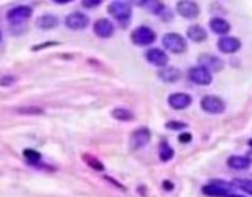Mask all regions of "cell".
I'll return each instance as SVG.
<instances>
[{"label":"cell","instance_id":"1","mask_svg":"<svg viewBox=\"0 0 252 197\" xmlns=\"http://www.w3.org/2000/svg\"><path fill=\"white\" fill-rule=\"evenodd\" d=\"M162 46L167 52L174 53V55H182L188 52V41L183 36L177 33H167L162 36Z\"/></svg>","mask_w":252,"mask_h":197},{"label":"cell","instance_id":"2","mask_svg":"<svg viewBox=\"0 0 252 197\" xmlns=\"http://www.w3.org/2000/svg\"><path fill=\"white\" fill-rule=\"evenodd\" d=\"M233 187H234L233 182L223 181V179H214V181H210L208 184H205L201 191L210 197H229L231 194Z\"/></svg>","mask_w":252,"mask_h":197},{"label":"cell","instance_id":"3","mask_svg":"<svg viewBox=\"0 0 252 197\" xmlns=\"http://www.w3.org/2000/svg\"><path fill=\"white\" fill-rule=\"evenodd\" d=\"M108 14L121 24H128L133 15V8L127 2H111L108 5Z\"/></svg>","mask_w":252,"mask_h":197},{"label":"cell","instance_id":"4","mask_svg":"<svg viewBox=\"0 0 252 197\" xmlns=\"http://www.w3.org/2000/svg\"><path fill=\"white\" fill-rule=\"evenodd\" d=\"M201 109L210 115H221L226 111V103L221 97L214 94H207L201 98Z\"/></svg>","mask_w":252,"mask_h":197},{"label":"cell","instance_id":"5","mask_svg":"<svg viewBox=\"0 0 252 197\" xmlns=\"http://www.w3.org/2000/svg\"><path fill=\"white\" fill-rule=\"evenodd\" d=\"M130 39H131V43L136 46H150L156 40V34L150 27L140 25L131 31Z\"/></svg>","mask_w":252,"mask_h":197},{"label":"cell","instance_id":"6","mask_svg":"<svg viewBox=\"0 0 252 197\" xmlns=\"http://www.w3.org/2000/svg\"><path fill=\"white\" fill-rule=\"evenodd\" d=\"M188 75H189V79L196 85L205 87V85H210L212 82V74L208 69H205L204 66H201V65L192 66L189 69Z\"/></svg>","mask_w":252,"mask_h":197},{"label":"cell","instance_id":"7","mask_svg":"<svg viewBox=\"0 0 252 197\" xmlns=\"http://www.w3.org/2000/svg\"><path fill=\"white\" fill-rule=\"evenodd\" d=\"M176 11L185 20H195L201 14L199 5L196 2H192V0H180L176 5Z\"/></svg>","mask_w":252,"mask_h":197},{"label":"cell","instance_id":"8","mask_svg":"<svg viewBox=\"0 0 252 197\" xmlns=\"http://www.w3.org/2000/svg\"><path fill=\"white\" fill-rule=\"evenodd\" d=\"M150 138H152V133L149 128H146V127L137 128L130 136V147L133 150H139V149L145 147L146 144H149Z\"/></svg>","mask_w":252,"mask_h":197},{"label":"cell","instance_id":"9","mask_svg":"<svg viewBox=\"0 0 252 197\" xmlns=\"http://www.w3.org/2000/svg\"><path fill=\"white\" fill-rule=\"evenodd\" d=\"M145 58H146V60L150 65H153V66H156L159 69L168 66V60H170V58H168L167 52L162 50V49H158V47H152V49L146 50Z\"/></svg>","mask_w":252,"mask_h":197},{"label":"cell","instance_id":"10","mask_svg":"<svg viewBox=\"0 0 252 197\" xmlns=\"http://www.w3.org/2000/svg\"><path fill=\"white\" fill-rule=\"evenodd\" d=\"M33 17V8L28 5H21V6H15L11 11H8L6 18L9 22L12 24H21L27 20H30Z\"/></svg>","mask_w":252,"mask_h":197},{"label":"cell","instance_id":"11","mask_svg":"<svg viewBox=\"0 0 252 197\" xmlns=\"http://www.w3.org/2000/svg\"><path fill=\"white\" fill-rule=\"evenodd\" d=\"M89 17L81 12H72L65 18V25L72 31H81L89 27Z\"/></svg>","mask_w":252,"mask_h":197},{"label":"cell","instance_id":"12","mask_svg":"<svg viewBox=\"0 0 252 197\" xmlns=\"http://www.w3.org/2000/svg\"><path fill=\"white\" fill-rule=\"evenodd\" d=\"M217 47L221 53L224 55H233L236 52L240 50L242 47V41L237 39V37H233V36H224V37H220V40L217 41Z\"/></svg>","mask_w":252,"mask_h":197},{"label":"cell","instance_id":"13","mask_svg":"<svg viewBox=\"0 0 252 197\" xmlns=\"http://www.w3.org/2000/svg\"><path fill=\"white\" fill-rule=\"evenodd\" d=\"M193 102V98L188 93H173L168 96V105L174 111H185L188 109Z\"/></svg>","mask_w":252,"mask_h":197},{"label":"cell","instance_id":"14","mask_svg":"<svg viewBox=\"0 0 252 197\" xmlns=\"http://www.w3.org/2000/svg\"><path fill=\"white\" fill-rule=\"evenodd\" d=\"M198 62L201 66H204L205 69H208L211 74L212 72H220L224 68V60L218 56L210 55V53H204L198 58Z\"/></svg>","mask_w":252,"mask_h":197},{"label":"cell","instance_id":"15","mask_svg":"<svg viewBox=\"0 0 252 197\" xmlns=\"http://www.w3.org/2000/svg\"><path fill=\"white\" fill-rule=\"evenodd\" d=\"M93 31L99 39H109L114 36L115 33V25L112 21L106 20V18H101L95 22L93 25Z\"/></svg>","mask_w":252,"mask_h":197},{"label":"cell","instance_id":"16","mask_svg":"<svg viewBox=\"0 0 252 197\" xmlns=\"http://www.w3.org/2000/svg\"><path fill=\"white\" fill-rule=\"evenodd\" d=\"M158 78L162 82L173 84V82H177L182 78V71L177 66H165V68L158 71Z\"/></svg>","mask_w":252,"mask_h":197},{"label":"cell","instance_id":"17","mask_svg":"<svg viewBox=\"0 0 252 197\" xmlns=\"http://www.w3.org/2000/svg\"><path fill=\"white\" fill-rule=\"evenodd\" d=\"M210 30L214 34H218V36L224 37V36H229V31L231 30V25L224 18L214 17V18L210 20Z\"/></svg>","mask_w":252,"mask_h":197},{"label":"cell","instance_id":"18","mask_svg":"<svg viewBox=\"0 0 252 197\" xmlns=\"http://www.w3.org/2000/svg\"><path fill=\"white\" fill-rule=\"evenodd\" d=\"M188 34V39L193 43H202L208 39V34L205 31V28L199 24H195V25H190L186 31Z\"/></svg>","mask_w":252,"mask_h":197},{"label":"cell","instance_id":"19","mask_svg":"<svg viewBox=\"0 0 252 197\" xmlns=\"http://www.w3.org/2000/svg\"><path fill=\"white\" fill-rule=\"evenodd\" d=\"M58 25H59V20H58V17H55V15H52V14L42 15V17H39L37 21H36V27L40 28V30H44V31L53 30V28H56Z\"/></svg>","mask_w":252,"mask_h":197},{"label":"cell","instance_id":"20","mask_svg":"<svg viewBox=\"0 0 252 197\" xmlns=\"http://www.w3.org/2000/svg\"><path fill=\"white\" fill-rule=\"evenodd\" d=\"M227 166L234 169V171H246L251 166V162L246 156H239V155H233L227 158Z\"/></svg>","mask_w":252,"mask_h":197},{"label":"cell","instance_id":"21","mask_svg":"<svg viewBox=\"0 0 252 197\" xmlns=\"http://www.w3.org/2000/svg\"><path fill=\"white\" fill-rule=\"evenodd\" d=\"M158 155H159V159L162 162H168L174 158V149L168 144L167 141H162L158 147Z\"/></svg>","mask_w":252,"mask_h":197},{"label":"cell","instance_id":"22","mask_svg":"<svg viewBox=\"0 0 252 197\" xmlns=\"http://www.w3.org/2000/svg\"><path fill=\"white\" fill-rule=\"evenodd\" d=\"M137 5L146 6V9H147L149 12L155 14V15H162V12L167 11L165 5H164L162 2H156V0H152V2H150V0H149V2H139Z\"/></svg>","mask_w":252,"mask_h":197},{"label":"cell","instance_id":"23","mask_svg":"<svg viewBox=\"0 0 252 197\" xmlns=\"http://www.w3.org/2000/svg\"><path fill=\"white\" fill-rule=\"evenodd\" d=\"M112 118L117 119V121H123V122H127V121H133L134 119V114L128 109H124V108H115L112 112H111Z\"/></svg>","mask_w":252,"mask_h":197},{"label":"cell","instance_id":"24","mask_svg":"<svg viewBox=\"0 0 252 197\" xmlns=\"http://www.w3.org/2000/svg\"><path fill=\"white\" fill-rule=\"evenodd\" d=\"M83 159H84V162H86L92 169H95V171H98V172H104V171H105V165H104L98 158H95V156H92V155H89V153H84V155H83Z\"/></svg>","mask_w":252,"mask_h":197},{"label":"cell","instance_id":"25","mask_svg":"<svg viewBox=\"0 0 252 197\" xmlns=\"http://www.w3.org/2000/svg\"><path fill=\"white\" fill-rule=\"evenodd\" d=\"M22 155H24L25 160L28 163H31V165H39L40 160H42V155L37 150H34V149H25L22 152Z\"/></svg>","mask_w":252,"mask_h":197},{"label":"cell","instance_id":"26","mask_svg":"<svg viewBox=\"0 0 252 197\" xmlns=\"http://www.w3.org/2000/svg\"><path fill=\"white\" fill-rule=\"evenodd\" d=\"M233 185L252 196V179H249V178H236L233 181Z\"/></svg>","mask_w":252,"mask_h":197},{"label":"cell","instance_id":"27","mask_svg":"<svg viewBox=\"0 0 252 197\" xmlns=\"http://www.w3.org/2000/svg\"><path fill=\"white\" fill-rule=\"evenodd\" d=\"M189 125L186 122H182V121H168L165 124V128L167 130H173V131H182L185 128H188Z\"/></svg>","mask_w":252,"mask_h":197},{"label":"cell","instance_id":"28","mask_svg":"<svg viewBox=\"0 0 252 197\" xmlns=\"http://www.w3.org/2000/svg\"><path fill=\"white\" fill-rule=\"evenodd\" d=\"M102 5V2L101 0H84V2H81V6L83 8H87V9H95V8H98V6H101Z\"/></svg>","mask_w":252,"mask_h":197},{"label":"cell","instance_id":"29","mask_svg":"<svg viewBox=\"0 0 252 197\" xmlns=\"http://www.w3.org/2000/svg\"><path fill=\"white\" fill-rule=\"evenodd\" d=\"M18 112L21 114H25V115H34V114H43L42 109H37V108H22V109H18Z\"/></svg>","mask_w":252,"mask_h":197},{"label":"cell","instance_id":"30","mask_svg":"<svg viewBox=\"0 0 252 197\" xmlns=\"http://www.w3.org/2000/svg\"><path fill=\"white\" fill-rule=\"evenodd\" d=\"M179 141H180L182 144L190 143V141H192V134H189V133H182V134L179 136Z\"/></svg>","mask_w":252,"mask_h":197},{"label":"cell","instance_id":"31","mask_svg":"<svg viewBox=\"0 0 252 197\" xmlns=\"http://www.w3.org/2000/svg\"><path fill=\"white\" fill-rule=\"evenodd\" d=\"M17 81L15 77H0V85H11Z\"/></svg>","mask_w":252,"mask_h":197},{"label":"cell","instance_id":"32","mask_svg":"<svg viewBox=\"0 0 252 197\" xmlns=\"http://www.w3.org/2000/svg\"><path fill=\"white\" fill-rule=\"evenodd\" d=\"M164 188H165L167 191H168V190L171 191V190L174 188V184H173L171 181H164Z\"/></svg>","mask_w":252,"mask_h":197},{"label":"cell","instance_id":"33","mask_svg":"<svg viewBox=\"0 0 252 197\" xmlns=\"http://www.w3.org/2000/svg\"><path fill=\"white\" fill-rule=\"evenodd\" d=\"M246 158H248V159H249V162L252 163V149H251V150L248 152V155H246Z\"/></svg>","mask_w":252,"mask_h":197},{"label":"cell","instance_id":"34","mask_svg":"<svg viewBox=\"0 0 252 197\" xmlns=\"http://www.w3.org/2000/svg\"><path fill=\"white\" fill-rule=\"evenodd\" d=\"M248 146H249V147L252 149V138H251V140H248Z\"/></svg>","mask_w":252,"mask_h":197},{"label":"cell","instance_id":"35","mask_svg":"<svg viewBox=\"0 0 252 197\" xmlns=\"http://www.w3.org/2000/svg\"><path fill=\"white\" fill-rule=\"evenodd\" d=\"M0 40H2V31H0Z\"/></svg>","mask_w":252,"mask_h":197}]
</instances>
